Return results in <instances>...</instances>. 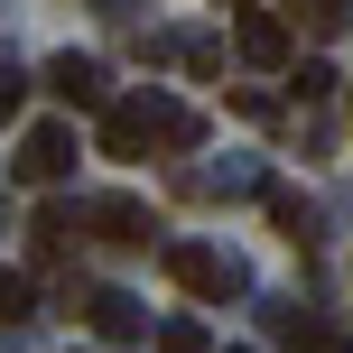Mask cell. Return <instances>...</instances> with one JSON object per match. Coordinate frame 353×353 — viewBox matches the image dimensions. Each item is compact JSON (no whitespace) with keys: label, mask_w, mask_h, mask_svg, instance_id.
<instances>
[{"label":"cell","mask_w":353,"mask_h":353,"mask_svg":"<svg viewBox=\"0 0 353 353\" xmlns=\"http://www.w3.org/2000/svg\"><path fill=\"white\" fill-rule=\"evenodd\" d=\"M205 121L168 93H130V103H103V159H149V149H195Z\"/></svg>","instance_id":"1"},{"label":"cell","mask_w":353,"mask_h":353,"mask_svg":"<svg viewBox=\"0 0 353 353\" xmlns=\"http://www.w3.org/2000/svg\"><path fill=\"white\" fill-rule=\"evenodd\" d=\"M168 279L186 288V298H242V261L232 251H214V242H168Z\"/></svg>","instance_id":"2"},{"label":"cell","mask_w":353,"mask_h":353,"mask_svg":"<svg viewBox=\"0 0 353 353\" xmlns=\"http://www.w3.org/2000/svg\"><path fill=\"white\" fill-rule=\"evenodd\" d=\"M232 47H242L251 65H288V47H298V19H288V10H251V0H242V28H232Z\"/></svg>","instance_id":"3"},{"label":"cell","mask_w":353,"mask_h":353,"mask_svg":"<svg viewBox=\"0 0 353 353\" xmlns=\"http://www.w3.org/2000/svg\"><path fill=\"white\" fill-rule=\"evenodd\" d=\"M65 168H74V130L65 121H37L28 140H19V176H28V186H56Z\"/></svg>","instance_id":"4"},{"label":"cell","mask_w":353,"mask_h":353,"mask_svg":"<svg viewBox=\"0 0 353 353\" xmlns=\"http://www.w3.org/2000/svg\"><path fill=\"white\" fill-rule=\"evenodd\" d=\"M84 325H93L103 344H140V335H149V316H140L130 288H93V298H84Z\"/></svg>","instance_id":"5"},{"label":"cell","mask_w":353,"mask_h":353,"mask_svg":"<svg viewBox=\"0 0 353 353\" xmlns=\"http://www.w3.org/2000/svg\"><path fill=\"white\" fill-rule=\"evenodd\" d=\"M47 93L74 112H103V65L93 56H47Z\"/></svg>","instance_id":"6"},{"label":"cell","mask_w":353,"mask_h":353,"mask_svg":"<svg viewBox=\"0 0 353 353\" xmlns=\"http://www.w3.org/2000/svg\"><path fill=\"white\" fill-rule=\"evenodd\" d=\"M84 223L103 232V242H149V232H159L140 195H93V205H84Z\"/></svg>","instance_id":"7"},{"label":"cell","mask_w":353,"mask_h":353,"mask_svg":"<svg viewBox=\"0 0 353 353\" xmlns=\"http://www.w3.org/2000/svg\"><path fill=\"white\" fill-rule=\"evenodd\" d=\"M28 232H37V261H65V242H74V214H65V205H47Z\"/></svg>","instance_id":"8"},{"label":"cell","mask_w":353,"mask_h":353,"mask_svg":"<svg viewBox=\"0 0 353 353\" xmlns=\"http://www.w3.org/2000/svg\"><path fill=\"white\" fill-rule=\"evenodd\" d=\"M279 10H288V19H307L316 37H335V28H344V0H279Z\"/></svg>","instance_id":"9"},{"label":"cell","mask_w":353,"mask_h":353,"mask_svg":"<svg viewBox=\"0 0 353 353\" xmlns=\"http://www.w3.org/2000/svg\"><path fill=\"white\" fill-rule=\"evenodd\" d=\"M270 214H279V232H288V242H307V205H298L288 186H270Z\"/></svg>","instance_id":"10"},{"label":"cell","mask_w":353,"mask_h":353,"mask_svg":"<svg viewBox=\"0 0 353 353\" xmlns=\"http://www.w3.org/2000/svg\"><path fill=\"white\" fill-rule=\"evenodd\" d=\"M159 353H214V344H205V325L176 316V325H159Z\"/></svg>","instance_id":"11"},{"label":"cell","mask_w":353,"mask_h":353,"mask_svg":"<svg viewBox=\"0 0 353 353\" xmlns=\"http://www.w3.org/2000/svg\"><path fill=\"white\" fill-rule=\"evenodd\" d=\"M28 316V279H19V270H0V325H19Z\"/></svg>","instance_id":"12"},{"label":"cell","mask_w":353,"mask_h":353,"mask_svg":"<svg viewBox=\"0 0 353 353\" xmlns=\"http://www.w3.org/2000/svg\"><path fill=\"white\" fill-rule=\"evenodd\" d=\"M288 353H335V335H325V325H307V316H298V325H288Z\"/></svg>","instance_id":"13"},{"label":"cell","mask_w":353,"mask_h":353,"mask_svg":"<svg viewBox=\"0 0 353 353\" xmlns=\"http://www.w3.org/2000/svg\"><path fill=\"white\" fill-rule=\"evenodd\" d=\"M19 93H28V84H19L10 65H0V121H10V112H19Z\"/></svg>","instance_id":"14"},{"label":"cell","mask_w":353,"mask_h":353,"mask_svg":"<svg viewBox=\"0 0 353 353\" xmlns=\"http://www.w3.org/2000/svg\"><path fill=\"white\" fill-rule=\"evenodd\" d=\"M223 10H242V0H223Z\"/></svg>","instance_id":"15"}]
</instances>
